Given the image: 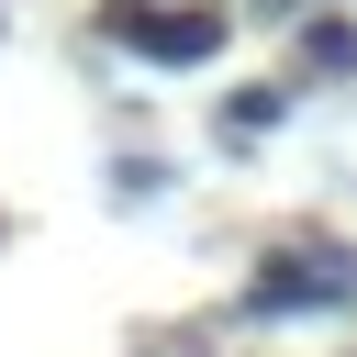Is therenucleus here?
<instances>
[{
    "label": "nucleus",
    "instance_id": "f03ea898",
    "mask_svg": "<svg viewBox=\"0 0 357 357\" xmlns=\"http://www.w3.org/2000/svg\"><path fill=\"white\" fill-rule=\"evenodd\" d=\"M335 301H357V257H346V245H279V257H257V279H245V312H257V324H279V312H335Z\"/></svg>",
    "mask_w": 357,
    "mask_h": 357
},
{
    "label": "nucleus",
    "instance_id": "7ed1b4c3",
    "mask_svg": "<svg viewBox=\"0 0 357 357\" xmlns=\"http://www.w3.org/2000/svg\"><path fill=\"white\" fill-rule=\"evenodd\" d=\"M301 67H312V78H357V22H346V11H324V22L301 33Z\"/></svg>",
    "mask_w": 357,
    "mask_h": 357
},
{
    "label": "nucleus",
    "instance_id": "f257e3e1",
    "mask_svg": "<svg viewBox=\"0 0 357 357\" xmlns=\"http://www.w3.org/2000/svg\"><path fill=\"white\" fill-rule=\"evenodd\" d=\"M100 45H123V56H145V67H212L223 56V11H201V0H112L100 11Z\"/></svg>",
    "mask_w": 357,
    "mask_h": 357
},
{
    "label": "nucleus",
    "instance_id": "20e7f679",
    "mask_svg": "<svg viewBox=\"0 0 357 357\" xmlns=\"http://www.w3.org/2000/svg\"><path fill=\"white\" fill-rule=\"evenodd\" d=\"M268 123H290V89H234L223 100V145H257Z\"/></svg>",
    "mask_w": 357,
    "mask_h": 357
},
{
    "label": "nucleus",
    "instance_id": "39448f33",
    "mask_svg": "<svg viewBox=\"0 0 357 357\" xmlns=\"http://www.w3.org/2000/svg\"><path fill=\"white\" fill-rule=\"evenodd\" d=\"M0 22H11V11H0Z\"/></svg>",
    "mask_w": 357,
    "mask_h": 357
}]
</instances>
